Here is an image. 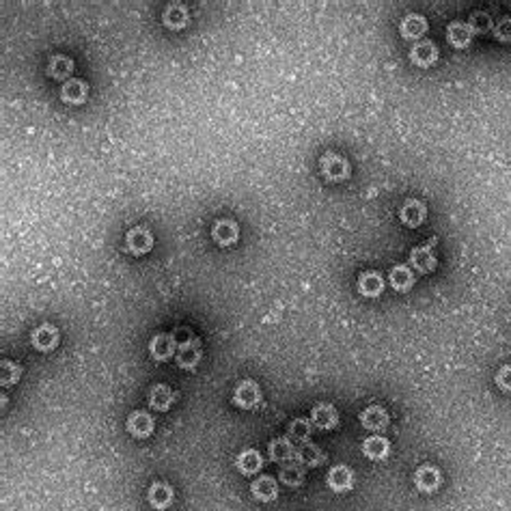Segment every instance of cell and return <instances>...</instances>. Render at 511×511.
<instances>
[{
  "mask_svg": "<svg viewBox=\"0 0 511 511\" xmlns=\"http://www.w3.org/2000/svg\"><path fill=\"white\" fill-rule=\"evenodd\" d=\"M203 358V345H201V339L190 334L188 339H181L179 345H177V354H175V360H177V367L184 369V372H194L199 367V362Z\"/></svg>",
  "mask_w": 511,
  "mask_h": 511,
  "instance_id": "1",
  "label": "cell"
},
{
  "mask_svg": "<svg viewBox=\"0 0 511 511\" xmlns=\"http://www.w3.org/2000/svg\"><path fill=\"white\" fill-rule=\"evenodd\" d=\"M320 171L322 175L332 181V184H339V181H345L352 173V167L347 162L345 156L337 154V152H326L322 158H320Z\"/></svg>",
  "mask_w": 511,
  "mask_h": 511,
  "instance_id": "2",
  "label": "cell"
},
{
  "mask_svg": "<svg viewBox=\"0 0 511 511\" xmlns=\"http://www.w3.org/2000/svg\"><path fill=\"white\" fill-rule=\"evenodd\" d=\"M263 393L255 380H242L233 391V404L242 410H253L261 404Z\"/></svg>",
  "mask_w": 511,
  "mask_h": 511,
  "instance_id": "3",
  "label": "cell"
},
{
  "mask_svg": "<svg viewBox=\"0 0 511 511\" xmlns=\"http://www.w3.org/2000/svg\"><path fill=\"white\" fill-rule=\"evenodd\" d=\"M414 485L423 494H433L443 485V473L433 464H423L414 470Z\"/></svg>",
  "mask_w": 511,
  "mask_h": 511,
  "instance_id": "4",
  "label": "cell"
},
{
  "mask_svg": "<svg viewBox=\"0 0 511 511\" xmlns=\"http://www.w3.org/2000/svg\"><path fill=\"white\" fill-rule=\"evenodd\" d=\"M211 240L223 248H229V246L238 244V240H240L238 223L231 221V218H221V221H216L214 227H211Z\"/></svg>",
  "mask_w": 511,
  "mask_h": 511,
  "instance_id": "5",
  "label": "cell"
},
{
  "mask_svg": "<svg viewBox=\"0 0 511 511\" xmlns=\"http://www.w3.org/2000/svg\"><path fill=\"white\" fill-rule=\"evenodd\" d=\"M125 246L134 257L147 255L154 248V233L147 227H134L125 236Z\"/></svg>",
  "mask_w": 511,
  "mask_h": 511,
  "instance_id": "6",
  "label": "cell"
},
{
  "mask_svg": "<svg viewBox=\"0 0 511 511\" xmlns=\"http://www.w3.org/2000/svg\"><path fill=\"white\" fill-rule=\"evenodd\" d=\"M125 429L130 436L138 438V441H142V438H149L156 429V421L149 412H144V410H134L130 416H127V423H125Z\"/></svg>",
  "mask_w": 511,
  "mask_h": 511,
  "instance_id": "7",
  "label": "cell"
},
{
  "mask_svg": "<svg viewBox=\"0 0 511 511\" xmlns=\"http://www.w3.org/2000/svg\"><path fill=\"white\" fill-rule=\"evenodd\" d=\"M268 451H270V460L280 464V466L298 462V449L294 447L289 436L274 438V441L270 443V447H268Z\"/></svg>",
  "mask_w": 511,
  "mask_h": 511,
  "instance_id": "8",
  "label": "cell"
},
{
  "mask_svg": "<svg viewBox=\"0 0 511 511\" xmlns=\"http://www.w3.org/2000/svg\"><path fill=\"white\" fill-rule=\"evenodd\" d=\"M433 244H436V240H431L427 244H421V246H414L412 253H410V265L414 270H418L421 274H431L438 268V259L433 255Z\"/></svg>",
  "mask_w": 511,
  "mask_h": 511,
  "instance_id": "9",
  "label": "cell"
},
{
  "mask_svg": "<svg viewBox=\"0 0 511 511\" xmlns=\"http://www.w3.org/2000/svg\"><path fill=\"white\" fill-rule=\"evenodd\" d=\"M58 343H60V332L52 324H41L31 334V345L37 352H52L58 347Z\"/></svg>",
  "mask_w": 511,
  "mask_h": 511,
  "instance_id": "10",
  "label": "cell"
},
{
  "mask_svg": "<svg viewBox=\"0 0 511 511\" xmlns=\"http://www.w3.org/2000/svg\"><path fill=\"white\" fill-rule=\"evenodd\" d=\"M177 339L171 332H160L149 343V354L156 362H167L177 354Z\"/></svg>",
  "mask_w": 511,
  "mask_h": 511,
  "instance_id": "11",
  "label": "cell"
},
{
  "mask_svg": "<svg viewBox=\"0 0 511 511\" xmlns=\"http://www.w3.org/2000/svg\"><path fill=\"white\" fill-rule=\"evenodd\" d=\"M360 425L374 433H382L391 425V414L382 406H369L360 412Z\"/></svg>",
  "mask_w": 511,
  "mask_h": 511,
  "instance_id": "12",
  "label": "cell"
},
{
  "mask_svg": "<svg viewBox=\"0 0 511 511\" xmlns=\"http://www.w3.org/2000/svg\"><path fill=\"white\" fill-rule=\"evenodd\" d=\"M147 500H149V505H152L156 511H164V509H169V507L173 505V500H175V490H173V485L167 483V481H154V483L149 485Z\"/></svg>",
  "mask_w": 511,
  "mask_h": 511,
  "instance_id": "13",
  "label": "cell"
},
{
  "mask_svg": "<svg viewBox=\"0 0 511 511\" xmlns=\"http://www.w3.org/2000/svg\"><path fill=\"white\" fill-rule=\"evenodd\" d=\"M399 218H401V223L410 229H416L425 223V218H427V207L423 201L418 199H408L401 209H399Z\"/></svg>",
  "mask_w": 511,
  "mask_h": 511,
  "instance_id": "14",
  "label": "cell"
},
{
  "mask_svg": "<svg viewBox=\"0 0 511 511\" xmlns=\"http://www.w3.org/2000/svg\"><path fill=\"white\" fill-rule=\"evenodd\" d=\"M356 289H358V294L364 296V298H378L384 291V278H382L380 272H374V270L360 272Z\"/></svg>",
  "mask_w": 511,
  "mask_h": 511,
  "instance_id": "15",
  "label": "cell"
},
{
  "mask_svg": "<svg viewBox=\"0 0 511 511\" xmlns=\"http://www.w3.org/2000/svg\"><path fill=\"white\" fill-rule=\"evenodd\" d=\"M89 98V85L80 78H71L60 87V100L69 106H80Z\"/></svg>",
  "mask_w": 511,
  "mask_h": 511,
  "instance_id": "16",
  "label": "cell"
},
{
  "mask_svg": "<svg viewBox=\"0 0 511 511\" xmlns=\"http://www.w3.org/2000/svg\"><path fill=\"white\" fill-rule=\"evenodd\" d=\"M311 423L317 427V429H324V431H330L334 427H339V412L332 404H317L313 410H311Z\"/></svg>",
  "mask_w": 511,
  "mask_h": 511,
  "instance_id": "17",
  "label": "cell"
},
{
  "mask_svg": "<svg viewBox=\"0 0 511 511\" xmlns=\"http://www.w3.org/2000/svg\"><path fill=\"white\" fill-rule=\"evenodd\" d=\"M438 56H441V54H438V48H436V43L429 41V39L416 41V43L410 48V60H412L416 67H431V65H436Z\"/></svg>",
  "mask_w": 511,
  "mask_h": 511,
  "instance_id": "18",
  "label": "cell"
},
{
  "mask_svg": "<svg viewBox=\"0 0 511 511\" xmlns=\"http://www.w3.org/2000/svg\"><path fill=\"white\" fill-rule=\"evenodd\" d=\"M177 395L175 391L169 386V384H154L149 389V395H147V401H149V408L158 410V412H167L173 408Z\"/></svg>",
  "mask_w": 511,
  "mask_h": 511,
  "instance_id": "19",
  "label": "cell"
},
{
  "mask_svg": "<svg viewBox=\"0 0 511 511\" xmlns=\"http://www.w3.org/2000/svg\"><path fill=\"white\" fill-rule=\"evenodd\" d=\"M427 28H429L427 20L418 14H408L399 24V33L406 41H421V37L427 33Z\"/></svg>",
  "mask_w": 511,
  "mask_h": 511,
  "instance_id": "20",
  "label": "cell"
},
{
  "mask_svg": "<svg viewBox=\"0 0 511 511\" xmlns=\"http://www.w3.org/2000/svg\"><path fill=\"white\" fill-rule=\"evenodd\" d=\"M251 494L253 498H257L259 502H272L278 498V483L274 477L270 475H261L251 483Z\"/></svg>",
  "mask_w": 511,
  "mask_h": 511,
  "instance_id": "21",
  "label": "cell"
},
{
  "mask_svg": "<svg viewBox=\"0 0 511 511\" xmlns=\"http://www.w3.org/2000/svg\"><path fill=\"white\" fill-rule=\"evenodd\" d=\"M328 488L337 494H343V492H349L354 488V473L349 466L345 464H339V466H332L330 473H328Z\"/></svg>",
  "mask_w": 511,
  "mask_h": 511,
  "instance_id": "22",
  "label": "cell"
},
{
  "mask_svg": "<svg viewBox=\"0 0 511 511\" xmlns=\"http://www.w3.org/2000/svg\"><path fill=\"white\" fill-rule=\"evenodd\" d=\"M362 453H364V458L382 462V460H386L391 455V443L386 441L384 436L374 433V436L367 438V441H362Z\"/></svg>",
  "mask_w": 511,
  "mask_h": 511,
  "instance_id": "23",
  "label": "cell"
},
{
  "mask_svg": "<svg viewBox=\"0 0 511 511\" xmlns=\"http://www.w3.org/2000/svg\"><path fill=\"white\" fill-rule=\"evenodd\" d=\"M162 22H164V26L171 28V31H181V28H186L188 22H190V11H188V7L181 5V3H171V5H167V9H164V14H162Z\"/></svg>",
  "mask_w": 511,
  "mask_h": 511,
  "instance_id": "24",
  "label": "cell"
},
{
  "mask_svg": "<svg viewBox=\"0 0 511 511\" xmlns=\"http://www.w3.org/2000/svg\"><path fill=\"white\" fill-rule=\"evenodd\" d=\"M473 37H475V31L470 28L468 22L455 20V22H451L449 28H447V39H449V43H451L453 48H460V50L468 48L470 41H473Z\"/></svg>",
  "mask_w": 511,
  "mask_h": 511,
  "instance_id": "25",
  "label": "cell"
},
{
  "mask_svg": "<svg viewBox=\"0 0 511 511\" xmlns=\"http://www.w3.org/2000/svg\"><path fill=\"white\" fill-rule=\"evenodd\" d=\"M74 60L65 54H54L48 63V76L54 78V80H71V74H74Z\"/></svg>",
  "mask_w": 511,
  "mask_h": 511,
  "instance_id": "26",
  "label": "cell"
},
{
  "mask_svg": "<svg viewBox=\"0 0 511 511\" xmlns=\"http://www.w3.org/2000/svg\"><path fill=\"white\" fill-rule=\"evenodd\" d=\"M391 287L395 291H399V294H406V291H410L414 287V272L408 263H397L393 270H391Z\"/></svg>",
  "mask_w": 511,
  "mask_h": 511,
  "instance_id": "27",
  "label": "cell"
},
{
  "mask_svg": "<svg viewBox=\"0 0 511 511\" xmlns=\"http://www.w3.org/2000/svg\"><path fill=\"white\" fill-rule=\"evenodd\" d=\"M236 466L242 475H257L263 468V458L257 449H244L238 458H236Z\"/></svg>",
  "mask_w": 511,
  "mask_h": 511,
  "instance_id": "28",
  "label": "cell"
},
{
  "mask_svg": "<svg viewBox=\"0 0 511 511\" xmlns=\"http://www.w3.org/2000/svg\"><path fill=\"white\" fill-rule=\"evenodd\" d=\"M278 479L283 485L287 488H300L305 483V466L300 462H294V464H285L280 466L278 470Z\"/></svg>",
  "mask_w": 511,
  "mask_h": 511,
  "instance_id": "29",
  "label": "cell"
},
{
  "mask_svg": "<svg viewBox=\"0 0 511 511\" xmlns=\"http://www.w3.org/2000/svg\"><path fill=\"white\" fill-rule=\"evenodd\" d=\"M298 462H300L302 466L317 468V466H322V464L326 462V453H324L317 445L305 443V445L298 449Z\"/></svg>",
  "mask_w": 511,
  "mask_h": 511,
  "instance_id": "30",
  "label": "cell"
},
{
  "mask_svg": "<svg viewBox=\"0 0 511 511\" xmlns=\"http://www.w3.org/2000/svg\"><path fill=\"white\" fill-rule=\"evenodd\" d=\"M22 374H24V369L20 367L16 360H7L5 358L3 362H0V384H3L5 389L18 384L22 380Z\"/></svg>",
  "mask_w": 511,
  "mask_h": 511,
  "instance_id": "31",
  "label": "cell"
},
{
  "mask_svg": "<svg viewBox=\"0 0 511 511\" xmlns=\"http://www.w3.org/2000/svg\"><path fill=\"white\" fill-rule=\"evenodd\" d=\"M287 433L291 441H298V443H309L311 441V433H313V423L311 418H294L287 427Z\"/></svg>",
  "mask_w": 511,
  "mask_h": 511,
  "instance_id": "32",
  "label": "cell"
},
{
  "mask_svg": "<svg viewBox=\"0 0 511 511\" xmlns=\"http://www.w3.org/2000/svg\"><path fill=\"white\" fill-rule=\"evenodd\" d=\"M468 24H470V28L477 35H485V33L494 31V20H492V16L488 11H473Z\"/></svg>",
  "mask_w": 511,
  "mask_h": 511,
  "instance_id": "33",
  "label": "cell"
},
{
  "mask_svg": "<svg viewBox=\"0 0 511 511\" xmlns=\"http://www.w3.org/2000/svg\"><path fill=\"white\" fill-rule=\"evenodd\" d=\"M496 386L505 393H511V364H502V367L496 372Z\"/></svg>",
  "mask_w": 511,
  "mask_h": 511,
  "instance_id": "34",
  "label": "cell"
},
{
  "mask_svg": "<svg viewBox=\"0 0 511 511\" xmlns=\"http://www.w3.org/2000/svg\"><path fill=\"white\" fill-rule=\"evenodd\" d=\"M494 37L502 43L511 41V18H502L494 24Z\"/></svg>",
  "mask_w": 511,
  "mask_h": 511,
  "instance_id": "35",
  "label": "cell"
}]
</instances>
